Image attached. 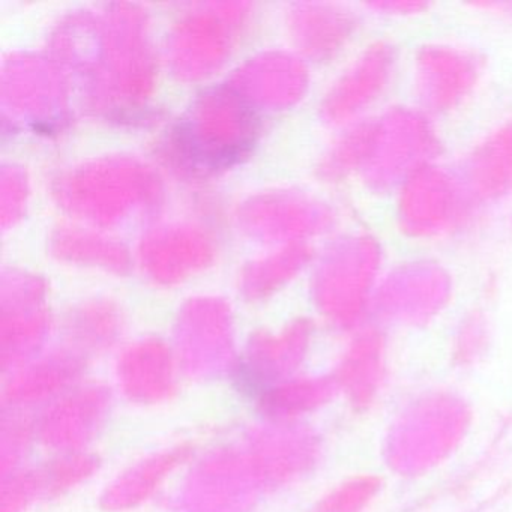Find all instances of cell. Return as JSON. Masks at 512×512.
<instances>
[{"label":"cell","instance_id":"2","mask_svg":"<svg viewBox=\"0 0 512 512\" xmlns=\"http://www.w3.org/2000/svg\"><path fill=\"white\" fill-rule=\"evenodd\" d=\"M475 203L463 179L430 163L400 185L398 220L412 238H440L467 223Z\"/></svg>","mask_w":512,"mask_h":512},{"label":"cell","instance_id":"3","mask_svg":"<svg viewBox=\"0 0 512 512\" xmlns=\"http://www.w3.org/2000/svg\"><path fill=\"white\" fill-rule=\"evenodd\" d=\"M481 77V61L463 47L430 44L419 50L413 82L425 112L449 113L472 95Z\"/></svg>","mask_w":512,"mask_h":512},{"label":"cell","instance_id":"5","mask_svg":"<svg viewBox=\"0 0 512 512\" xmlns=\"http://www.w3.org/2000/svg\"><path fill=\"white\" fill-rule=\"evenodd\" d=\"M373 8L382 14L389 16H409V14L419 13L424 10L425 4L421 2H376Z\"/></svg>","mask_w":512,"mask_h":512},{"label":"cell","instance_id":"4","mask_svg":"<svg viewBox=\"0 0 512 512\" xmlns=\"http://www.w3.org/2000/svg\"><path fill=\"white\" fill-rule=\"evenodd\" d=\"M464 185L476 203L493 202L512 191V122L488 134L464 163Z\"/></svg>","mask_w":512,"mask_h":512},{"label":"cell","instance_id":"1","mask_svg":"<svg viewBox=\"0 0 512 512\" xmlns=\"http://www.w3.org/2000/svg\"><path fill=\"white\" fill-rule=\"evenodd\" d=\"M440 143L421 110L392 107L371 124L365 172L376 190L401 185L410 175L434 163Z\"/></svg>","mask_w":512,"mask_h":512}]
</instances>
